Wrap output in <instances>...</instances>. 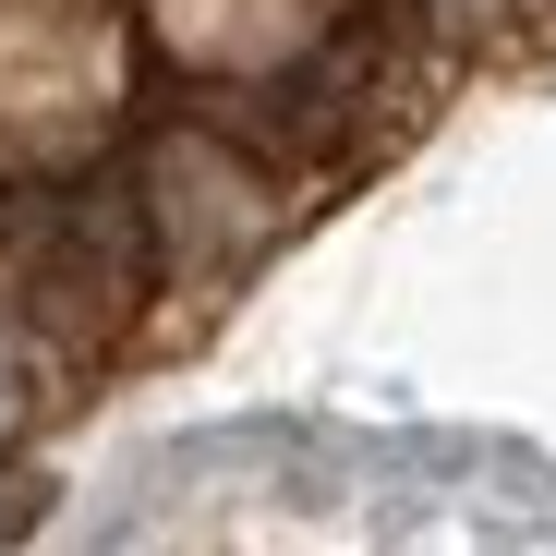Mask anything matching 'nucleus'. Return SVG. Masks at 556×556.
Returning a JSON list of instances; mask_svg holds the SVG:
<instances>
[]
</instances>
